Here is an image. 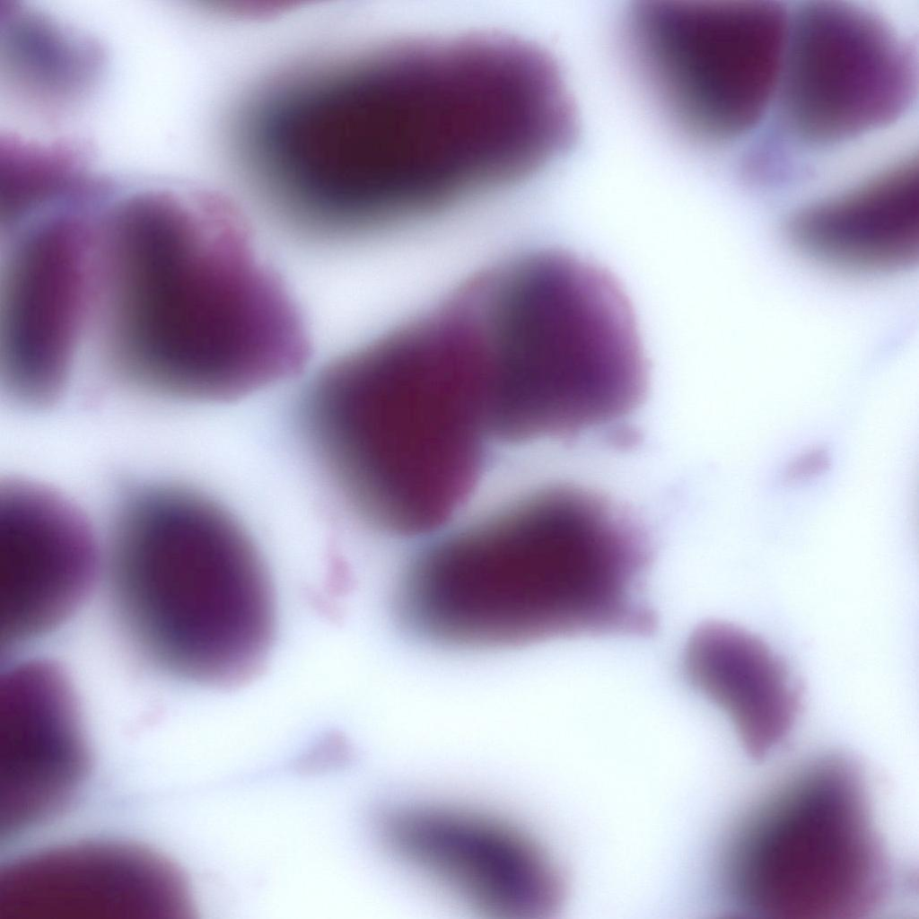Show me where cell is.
Returning <instances> with one entry per match:
<instances>
[{"label": "cell", "instance_id": "cell-2", "mask_svg": "<svg viewBox=\"0 0 919 919\" xmlns=\"http://www.w3.org/2000/svg\"><path fill=\"white\" fill-rule=\"evenodd\" d=\"M110 233L112 353L128 384L218 401L302 369V311L230 204L145 197Z\"/></svg>", "mask_w": 919, "mask_h": 919}, {"label": "cell", "instance_id": "cell-3", "mask_svg": "<svg viewBox=\"0 0 919 919\" xmlns=\"http://www.w3.org/2000/svg\"><path fill=\"white\" fill-rule=\"evenodd\" d=\"M649 559L619 506L588 488L553 486L421 552L399 582L397 612L417 636L470 649L635 634L646 617Z\"/></svg>", "mask_w": 919, "mask_h": 919}, {"label": "cell", "instance_id": "cell-15", "mask_svg": "<svg viewBox=\"0 0 919 919\" xmlns=\"http://www.w3.org/2000/svg\"><path fill=\"white\" fill-rule=\"evenodd\" d=\"M916 161L891 164L848 191L798 213L792 241L827 263L862 271L910 264L919 236Z\"/></svg>", "mask_w": 919, "mask_h": 919}, {"label": "cell", "instance_id": "cell-13", "mask_svg": "<svg viewBox=\"0 0 919 919\" xmlns=\"http://www.w3.org/2000/svg\"><path fill=\"white\" fill-rule=\"evenodd\" d=\"M191 912L179 868L135 844L68 845L21 857L0 871V919H179Z\"/></svg>", "mask_w": 919, "mask_h": 919}, {"label": "cell", "instance_id": "cell-8", "mask_svg": "<svg viewBox=\"0 0 919 919\" xmlns=\"http://www.w3.org/2000/svg\"><path fill=\"white\" fill-rule=\"evenodd\" d=\"M791 12L777 1H642L628 10L625 36L681 133L705 144L752 143L775 104Z\"/></svg>", "mask_w": 919, "mask_h": 919}, {"label": "cell", "instance_id": "cell-14", "mask_svg": "<svg viewBox=\"0 0 919 919\" xmlns=\"http://www.w3.org/2000/svg\"><path fill=\"white\" fill-rule=\"evenodd\" d=\"M71 685L55 664H9L0 677V833L17 835L64 810L90 752Z\"/></svg>", "mask_w": 919, "mask_h": 919}, {"label": "cell", "instance_id": "cell-4", "mask_svg": "<svg viewBox=\"0 0 919 919\" xmlns=\"http://www.w3.org/2000/svg\"><path fill=\"white\" fill-rule=\"evenodd\" d=\"M109 591L137 655L189 683L243 684L262 670L275 641L276 591L258 547L228 510L183 484L120 485Z\"/></svg>", "mask_w": 919, "mask_h": 919}, {"label": "cell", "instance_id": "cell-17", "mask_svg": "<svg viewBox=\"0 0 919 919\" xmlns=\"http://www.w3.org/2000/svg\"><path fill=\"white\" fill-rule=\"evenodd\" d=\"M832 451L823 443H812L794 451L775 475V484L787 491L808 488L822 480L833 466Z\"/></svg>", "mask_w": 919, "mask_h": 919}, {"label": "cell", "instance_id": "cell-11", "mask_svg": "<svg viewBox=\"0 0 919 919\" xmlns=\"http://www.w3.org/2000/svg\"><path fill=\"white\" fill-rule=\"evenodd\" d=\"M381 828L404 863L485 912L532 917L557 897L547 858L499 818L451 806L404 805L387 812Z\"/></svg>", "mask_w": 919, "mask_h": 919}, {"label": "cell", "instance_id": "cell-7", "mask_svg": "<svg viewBox=\"0 0 919 919\" xmlns=\"http://www.w3.org/2000/svg\"><path fill=\"white\" fill-rule=\"evenodd\" d=\"M818 761L733 848L731 884L754 916L860 918L889 897L891 868L862 772L845 756Z\"/></svg>", "mask_w": 919, "mask_h": 919}, {"label": "cell", "instance_id": "cell-16", "mask_svg": "<svg viewBox=\"0 0 919 919\" xmlns=\"http://www.w3.org/2000/svg\"><path fill=\"white\" fill-rule=\"evenodd\" d=\"M683 666L690 683L730 717L751 758H766L785 740L801 696L761 639L731 624L705 623L690 636Z\"/></svg>", "mask_w": 919, "mask_h": 919}, {"label": "cell", "instance_id": "cell-5", "mask_svg": "<svg viewBox=\"0 0 919 919\" xmlns=\"http://www.w3.org/2000/svg\"><path fill=\"white\" fill-rule=\"evenodd\" d=\"M264 146L281 199L316 235L398 228L416 123L391 44L285 81L267 113Z\"/></svg>", "mask_w": 919, "mask_h": 919}, {"label": "cell", "instance_id": "cell-9", "mask_svg": "<svg viewBox=\"0 0 919 919\" xmlns=\"http://www.w3.org/2000/svg\"><path fill=\"white\" fill-rule=\"evenodd\" d=\"M916 92L914 50L888 21L853 4L804 1L792 8L772 133L789 154L833 150L897 123Z\"/></svg>", "mask_w": 919, "mask_h": 919}, {"label": "cell", "instance_id": "cell-10", "mask_svg": "<svg viewBox=\"0 0 919 919\" xmlns=\"http://www.w3.org/2000/svg\"><path fill=\"white\" fill-rule=\"evenodd\" d=\"M50 211L20 237L8 261L2 367L8 398L51 407L63 395L83 312L90 236L74 207Z\"/></svg>", "mask_w": 919, "mask_h": 919}, {"label": "cell", "instance_id": "cell-1", "mask_svg": "<svg viewBox=\"0 0 919 919\" xmlns=\"http://www.w3.org/2000/svg\"><path fill=\"white\" fill-rule=\"evenodd\" d=\"M492 375L485 321L433 302L320 370L302 394L298 424L366 523L400 537L430 533L486 468Z\"/></svg>", "mask_w": 919, "mask_h": 919}, {"label": "cell", "instance_id": "cell-12", "mask_svg": "<svg viewBox=\"0 0 919 919\" xmlns=\"http://www.w3.org/2000/svg\"><path fill=\"white\" fill-rule=\"evenodd\" d=\"M98 545L83 512L40 483L0 487V649L8 652L60 626L86 599Z\"/></svg>", "mask_w": 919, "mask_h": 919}, {"label": "cell", "instance_id": "cell-6", "mask_svg": "<svg viewBox=\"0 0 919 919\" xmlns=\"http://www.w3.org/2000/svg\"><path fill=\"white\" fill-rule=\"evenodd\" d=\"M635 342L600 287L564 254L499 352L495 440L571 438L626 416L639 392Z\"/></svg>", "mask_w": 919, "mask_h": 919}]
</instances>
